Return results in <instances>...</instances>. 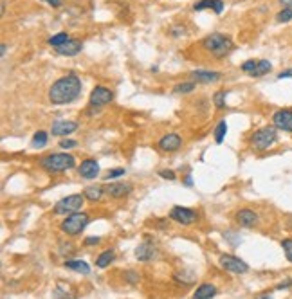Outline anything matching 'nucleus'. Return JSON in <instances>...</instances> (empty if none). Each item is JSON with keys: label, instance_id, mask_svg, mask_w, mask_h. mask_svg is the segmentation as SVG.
I'll list each match as a JSON object with an SVG mask.
<instances>
[{"label": "nucleus", "instance_id": "obj_1", "mask_svg": "<svg viewBox=\"0 0 292 299\" xmlns=\"http://www.w3.org/2000/svg\"><path fill=\"white\" fill-rule=\"evenodd\" d=\"M79 92H81V79L74 72H69L67 76L52 83V87L49 88V101L52 105H67L78 99Z\"/></svg>", "mask_w": 292, "mask_h": 299}, {"label": "nucleus", "instance_id": "obj_2", "mask_svg": "<svg viewBox=\"0 0 292 299\" xmlns=\"http://www.w3.org/2000/svg\"><path fill=\"white\" fill-rule=\"evenodd\" d=\"M202 47L210 52L213 58H225L235 49V44L229 36L222 35V33H213V35L206 36L202 40Z\"/></svg>", "mask_w": 292, "mask_h": 299}, {"label": "nucleus", "instance_id": "obj_3", "mask_svg": "<svg viewBox=\"0 0 292 299\" xmlns=\"http://www.w3.org/2000/svg\"><path fill=\"white\" fill-rule=\"evenodd\" d=\"M38 164L47 173H62V171L76 168V159L71 154H49L40 159Z\"/></svg>", "mask_w": 292, "mask_h": 299}, {"label": "nucleus", "instance_id": "obj_4", "mask_svg": "<svg viewBox=\"0 0 292 299\" xmlns=\"http://www.w3.org/2000/svg\"><path fill=\"white\" fill-rule=\"evenodd\" d=\"M249 142L256 152H265L278 142V130L274 126H261V128L253 132Z\"/></svg>", "mask_w": 292, "mask_h": 299}, {"label": "nucleus", "instance_id": "obj_5", "mask_svg": "<svg viewBox=\"0 0 292 299\" xmlns=\"http://www.w3.org/2000/svg\"><path fill=\"white\" fill-rule=\"evenodd\" d=\"M89 222H91V218H89L87 213L78 211V213L69 215V217H65V220L60 224V229H62V232L67 234V236H78V234L83 232V229L89 225Z\"/></svg>", "mask_w": 292, "mask_h": 299}, {"label": "nucleus", "instance_id": "obj_6", "mask_svg": "<svg viewBox=\"0 0 292 299\" xmlns=\"http://www.w3.org/2000/svg\"><path fill=\"white\" fill-rule=\"evenodd\" d=\"M83 204H85V197L81 195H69V197H64L62 200H58L54 204V215H65V217H69V215H72V213H78L81 211Z\"/></svg>", "mask_w": 292, "mask_h": 299}, {"label": "nucleus", "instance_id": "obj_7", "mask_svg": "<svg viewBox=\"0 0 292 299\" xmlns=\"http://www.w3.org/2000/svg\"><path fill=\"white\" fill-rule=\"evenodd\" d=\"M242 71L253 78H261L273 71V63L269 59H247L245 63H242Z\"/></svg>", "mask_w": 292, "mask_h": 299}, {"label": "nucleus", "instance_id": "obj_8", "mask_svg": "<svg viewBox=\"0 0 292 299\" xmlns=\"http://www.w3.org/2000/svg\"><path fill=\"white\" fill-rule=\"evenodd\" d=\"M170 218L181 225H193L198 222V213L190 207H182V205H175L170 211Z\"/></svg>", "mask_w": 292, "mask_h": 299}, {"label": "nucleus", "instance_id": "obj_9", "mask_svg": "<svg viewBox=\"0 0 292 299\" xmlns=\"http://www.w3.org/2000/svg\"><path fill=\"white\" fill-rule=\"evenodd\" d=\"M218 263L224 271L227 272H233V274H245L249 272V265L245 263L244 260L237 258V256H231V254H222L218 258Z\"/></svg>", "mask_w": 292, "mask_h": 299}, {"label": "nucleus", "instance_id": "obj_10", "mask_svg": "<svg viewBox=\"0 0 292 299\" xmlns=\"http://www.w3.org/2000/svg\"><path fill=\"white\" fill-rule=\"evenodd\" d=\"M114 99V92L110 91L108 87H103V85H98V87L92 88L91 92V98H89V103H91V106H98V108H101V106L108 105V103Z\"/></svg>", "mask_w": 292, "mask_h": 299}, {"label": "nucleus", "instance_id": "obj_11", "mask_svg": "<svg viewBox=\"0 0 292 299\" xmlns=\"http://www.w3.org/2000/svg\"><path fill=\"white\" fill-rule=\"evenodd\" d=\"M273 126L276 130L292 134V108H280L273 114Z\"/></svg>", "mask_w": 292, "mask_h": 299}, {"label": "nucleus", "instance_id": "obj_12", "mask_svg": "<svg viewBox=\"0 0 292 299\" xmlns=\"http://www.w3.org/2000/svg\"><path fill=\"white\" fill-rule=\"evenodd\" d=\"M235 222H237L240 227L251 229V227H256L258 222H260V217H258V213L253 211V209L244 207L235 213Z\"/></svg>", "mask_w": 292, "mask_h": 299}, {"label": "nucleus", "instance_id": "obj_13", "mask_svg": "<svg viewBox=\"0 0 292 299\" xmlns=\"http://www.w3.org/2000/svg\"><path fill=\"white\" fill-rule=\"evenodd\" d=\"M78 173L81 178L92 181L99 175V162L96 159H85L81 161V164H78Z\"/></svg>", "mask_w": 292, "mask_h": 299}, {"label": "nucleus", "instance_id": "obj_14", "mask_svg": "<svg viewBox=\"0 0 292 299\" xmlns=\"http://www.w3.org/2000/svg\"><path fill=\"white\" fill-rule=\"evenodd\" d=\"M78 130V123L76 121H67V119H58V121L52 123L51 134L56 137H65V135H71L72 132Z\"/></svg>", "mask_w": 292, "mask_h": 299}, {"label": "nucleus", "instance_id": "obj_15", "mask_svg": "<svg viewBox=\"0 0 292 299\" xmlns=\"http://www.w3.org/2000/svg\"><path fill=\"white\" fill-rule=\"evenodd\" d=\"M105 193L110 198L119 200V198H125L132 193V184H128V182H112L105 188Z\"/></svg>", "mask_w": 292, "mask_h": 299}, {"label": "nucleus", "instance_id": "obj_16", "mask_svg": "<svg viewBox=\"0 0 292 299\" xmlns=\"http://www.w3.org/2000/svg\"><path fill=\"white\" fill-rule=\"evenodd\" d=\"M159 148L162 152H177L182 146V137L179 134H166L159 139Z\"/></svg>", "mask_w": 292, "mask_h": 299}, {"label": "nucleus", "instance_id": "obj_17", "mask_svg": "<svg viewBox=\"0 0 292 299\" xmlns=\"http://www.w3.org/2000/svg\"><path fill=\"white\" fill-rule=\"evenodd\" d=\"M155 254H157V251H155V245L152 244V242H142L141 245H139L137 249H135V258H137L139 261H150L155 258Z\"/></svg>", "mask_w": 292, "mask_h": 299}, {"label": "nucleus", "instance_id": "obj_18", "mask_svg": "<svg viewBox=\"0 0 292 299\" xmlns=\"http://www.w3.org/2000/svg\"><path fill=\"white\" fill-rule=\"evenodd\" d=\"M83 49V44L79 42V40H69L67 44L60 45V47H56V52H58L60 56H76L79 54Z\"/></svg>", "mask_w": 292, "mask_h": 299}, {"label": "nucleus", "instance_id": "obj_19", "mask_svg": "<svg viewBox=\"0 0 292 299\" xmlns=\"http://www.w3.org/2000/svg\"><path fill=\"white\" fill-rule=\"evenodd\" d=\"M190 76L193 78V81H197V83H215V81H218V79L222 78L220 72L202 71V69H198V71H193Z\"/></svg>", "mask_w": 292, "mask_h": 299}, {"label": "nucleus", "instance_id": "obj_20", "mask_svg": "<svg viewBox=\"0 0 292 299\" xmlns=\"http://www.w3.org/2000/svg\"><path fill=\"white\" fill-rule=\"evenodd\" d=\"M204 9H213L217 15L224 11V0H198L193 4V11H204Z\"/></svg>", "mask_w": 292, "mask_h": 299}, {"label": "nucleus", "instance_id": "obj_21", "mask_svg": "<svg viewBox=\"0 0 292 299\" xmlns=\"http://www.w3.org/2000/svg\"><path fill=\"white\" fill-rule=\"evenodd\" d=\"M64 267L69 268V271L78 272V274H83V276L91 274V265H89L87 261H83V260H67L64 263Z\"/></svg>", "mask_w": 292, "mask_h": 299}, {"label": "nucleus", "instance_id": "obj_22", "mask_svg": "<svg viewBox=\"0 0 292 299\" xmlns=\"http://www.w3.org/2000/svg\"><path fill=\"white\" fill-rule=\"evenodd\" d=\"M105 195V188L101 186H87V188L83 189V197L85 200H91V202H99Z\"/></svg>", "mask_w": 292, "mask_h": 299}, {"label": "nucleus", "instance_id": "obj_23", "mask_svg": "<svg viewBox=\"0 0 292 299\" xmlns=\"http://www.w3.org/2000/svg\"><path fill=\"white\" fill-rule=\"evenodd\" d=\"M217 295V287L211 283H204L195 290L193 299H213Z\"/></svg>", "mask_w": 292, "mask_h": 299}, {"label": "nucleus", "instance_id": "obj_24", "mask_svg": "<svg viewBox=\"0 0 292 299\" xmlns=\"http://www.w3.org/2000/svg\"><path fill=\"white\" fill-rule=\"evenodd\" d=\"M114 260H115L114 249H107V251H103L101 254L96 258V267H98V268H107Z\"/></svg>", "mask_w": 292, "mask_h": 299}, {"label": "nucleus", "instance_id": "obj_25", "mask_svg": "<svg viewBox=\"0 0 292 299\" xmlns=\"http://www.w3.org/2000/svg\"><path fill=\"white\" fill-rule=\"evenodd\" d=\"M47 142H49V134L44 130H38L35 135H33L31 146L36 150H40V148H44V146H47Z\"/></svg>", "mask_w": 292, "mask_h": 299}, {"label": "nucleus", "instance_id": "obj_26", "mask_svg": "<svg viewBox=\"0 0 292 299\" xmlns=\"http://www.w3.org/2000/svg\"><path fill=\"white\" fill-rule=\"evenodd\" d=\"M225 134H227V123H225V119H222V121H218L217 128H215V132H213L215 142H217V144H222L225 139Z\"/></svg>", "mask_w": 292, "mask_h": 299}, {"label": "nucleus", "instance_id": "obj_27", "mask_svg": "<svg viewBox=\"0 0 292 299\" xmlns=\"http://www.w3.org/2000/svg\"><path fill=\"white\" fill-rule=\"evenodd\" d=\"M69 40H71V38H69L67 33L62 31V33H58V35H52L51 38L47 40V42H49V45H52V47H60V45L67 44Z\"/></svg>", "mask_w": 292, "mask_h": 299}, {"label": "nucleus", "instance_id": "obj_28", "mask_svg": "<svg viewBox=\"0 0 292 299\" xmlns=\"http://www.w3.org/2000/svg\"><path fill=\"white\" fill-rule=\"evenodd\" d=\"M195 91V83L193 81H184V83H179L173 87L175 94H190V92Z\"/></svg>", "mask_w": 292, "mask_h": 299}, {"label": "nucleus", "instance_id": "obj_29", "mask_svg": "<svg viewBox=\"0 0 292 299\" xmlns=\"http://www.w3.org/2000/svg\"><path fill=\"white\" fill-rule=\"evenodd\" d=\"M292 20V8H283L280 13L276 15V22L280 24H285V22H290Z\"/></svg>", "mask_w": 292, "mask_h": 299}, {"label": "nucleus", "instance_id": "obj_30", "mask_svg": "<svg viewBox=\"0 0 292 299\" xmlns=\"http://www.w3.org/2000/svg\"><path fill=\"white\" fill-rule=\"evenodd\" d=\"M281 249H283V254H285V258H287V261L292 263V238L281 240Z\"/></svg>", "mask_w": 292, "mask_h": 299}, {"label": "nucleus", "instance_id": "obj_31", "mask_svg": "<svg viewBox=\"0 0 292 299\" xmlns=\"http://www.w3.org/2000/svg\"><path fill=\"white\" fill-rule=\"evenodd\" d=\"M225 98H227V91H218L217 94L213 96V101L217 105V108H225Z\"/></svg>", "mask_w": 292, "mask_h": 299}, {"label": "nucleus", "instance_id": "obj_32", "mask_svg": "<svg viewBox=\"0 0 292 299\" xmlns=\"http://www.w3.org/2000/svg\"><path fill=\"white\" fill-rule=\"evenodd\" d=\"M125 173H127V169H125V168H115V169H110V171H107V173H105V181H112V178L125 177Z\"/></svg>", "mask_w": 292, "mask_h": 299}, {"label": "nucleus", "instance_id": "obj_33", "mask_svg": "<svg viewBox=\"0 0 292 299\" xmlns=\"http://www.w3.org/2000/svg\"><path fill=\"white\" fill-rule=\"evenodd\" d=\"M159 177L164 178V181H175L177 175H175L173 169H161V171H159Z\"/></svg>", "mask_w": 292, "mask_h": 299}, {"label": "nucleus", "instance_id": "obj_34", "mask_svg": "<svg viewBox=\"0 0 292 299\" xmlns=\"http://www.w3.org/2000/svg\"><path fill=\"white\" fill-rule=\"evenodd\" d=\"M78 146V142L72 141V139H62L60 141V148L62 150H71V148H76Z\"/></svg>", "mask_w": 292, "mask_h": 299}, {"label": "nucleus", "instance_id": "obj_35", "mask_svg": "<svg viewBox=\"0 0 292 299\" xmlns=\"http://www.w3.org/2000/svg\"><path fill=\"white\" fill-rule=\"evenodd\" d=\"M99 242H101V238H99V236H89V238H85V240H83V244H85V245H98Z\"/></svg>", "mask_w": 292, "mask_h": 299}, {"label": "nucleus", "instance_id": "obj_36", "mask_svg": "<svg viewBox=\"0 0 292 299\" xmlns=\"http://www.w3.org/2000/svg\"><path fill=\"white\" fill-rule=\"evenodd\" d=\"M287 78H292V69H285V71H281L278 74V79H287Z\"/></svg>", "mask_w": 292, "mask_h": 299}, {"label": "nucleus", "instance_id": "obj_37", "mask_svg": "<svg viewBox=\"0 0 292 299\" xmlns=\"http://www.w3.org/2000/svg\"><path fill=\"white\" fill-rule=\"evenodd\" d=\"M125 278H128V281H130V283H137V281H139V276L135 274V272H127V274H125Z\"/></svg>", "mask_w": 292, "mask_h": 299}, {"label": "nucleus", "instance_id": "obj_38", "mask_svg": "<svg viewBox=\"0 0 292 299\" xmlns=\"http://www.w3.org/2000/svg\"><path fill=\"white\" fill-rule=\"evenodd\" d=\"M184 33H186L184 27H173L171 29V36H175V38H177V36H184Z\"/></svg>", "mask_w": 292, "mask_h": 299}, {"label": "nucleus", "instance_id": "obj_39", "mask_svg": "<svg viewBox=\"0 0 292 299\" xmlns=\"http://www.w3.org/2000/svg\"><path fill=\"white\" fill-rule=\"evenodd\" d=\"M292 287V280H287V281H281V283L276 285V290H283V288H288Z\"/></svg>", "mask_w": 292, "mask_h": 299}, {"label": "nucleus", "instance_id": "obj_40", "mask_svg": "<svg viewBox=\"0 0 292 299\" xmlns=\"http://www.w3.org/2000/svg\"><path fill=\"white\" fill-rule=\"evenodd\" d=\"M45 2L51 4L52 8H60V6H62V0H45Z\"/></svg>", "mask_w": 292, "mask_h": 299}, {"label": "nucleus", "instance_id": "obj_41", "mask_svg": "<svg viewBox=\"0 0 292 299\" xmlns=\"http://www.w3.org/2000/svg\"><path fill=\"white\" fill-rule=\"evenodd\" d=\"M184 186H188V188H191V186H193V181H191V175H186V177H184Z\"/></svg>", "mask_w": 292, "mask_h": 299}, {"label": "nucleus", "instance_id": "obj_42", "mask_svg": "<svg viewBox=\"0 0 292 299\" xmlns=\"http://www.w3.org/2000/svg\"><path fill=\"white\" fill-rule=\"evenodd\" d=\"M280 6H283V8H292V0H280Z\"/></svg>", "mask_w": 292, "mask_h": 299}, {"label": "nucleus", "instance_id": "obj_43", "mask_svg": "<svg viewBox=\"0 0 292 299\" xmlns=\"http://www.w3.org/2000/svg\"><path fill=\"white\" fill-rule=\"evenodd\" d=\"M254 299H274L273 295H269V294H260V295H256Z\"/></svg>", "mask_w": 292, "mask_h": 299}, {"label": "nucleus", "instance_id": "obj_44", "mask_svg": "<svg viewBox=\"0 0 292 299\" xmlns=\"http://www.w3.org/2000/svg\"><path fill=\"white\" fill-rule=\"evenodd\" d=\"M6 51H8V45L2 44V47H0V54H2V58H4V56H6Z\"/></svg>", "mask_w": 292, "mask_h": 299}]
</instances>
